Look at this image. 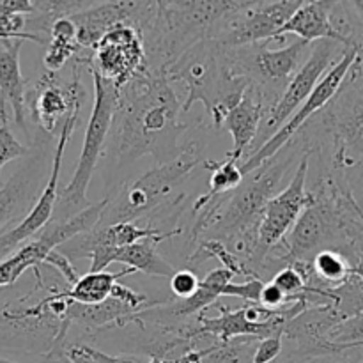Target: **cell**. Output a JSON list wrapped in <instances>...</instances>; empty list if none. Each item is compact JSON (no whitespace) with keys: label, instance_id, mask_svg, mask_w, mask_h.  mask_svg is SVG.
Instances as JSON below:
<instances>
[{"label":"cell","instance_id":"6da1fadb","mask_svg":"<svg viewBox=\"0 0 363 363\" xmlns=\"http://www.w3.org/2000/svg\"><path fill=\"white\" fill-rule=\"evenodd\" d=\"M181 113L183 103L170 87L165 71L145 67L119 89L105 147L110 169L116 172L145 155L155 156L158 165L176 160L184 149L179 138L186 131Z\"/></svg>","mask_w":363,"mask_h":363},{"label":"cell","instance_id":"7a4b0ae2","mask_svg":"<svg viewBox=\"0 0 363 363\" xmlns=\"http://www.w3.org/2000/svg\"><path fill=\"white\" fill-rule=\"evenodd\" d=\"M318 123L301 131L308 155L351 191L363 190V32L360 52L335 98L319 112Z\"/></svg>","mask_w":363,"mask_h":363},{"label":"cell","instance_id":"3957f363","mask_svg":"<svg viewBox=\"0 0 363 363\" xmlns=\"http://www.w3.org/2000/svg\"><path fill=\"white\" fill-rule=\"evenodd\" d=\"M305 155H308V147L303 137L298 133L275 156L248 172L243 183L227 195L225 204L202 240H218L225 243L248 268L257 248L259 227L266 204L282 191L280 186L291 167L294 163L300 165Z\"/></svg>","mask_w":363,"mask_h":363},{"label":"cell","instance_id":"277c9868","mask_svg":"<svg viewBox=\"0 0 363 363\" xmlns=\"http://www.w3.org/2000/svg\"><path fill=\"white\" fill-rule=\"evenodd\" d=\"M165 73L169 82H181L186 87L183 113L190 112L195 103H202L209 126L215 130H222L227 113L243 99L252 84L233 48L220 45L216 39L195 45Z\"/></svg>","mask_w":363,"mask_h":363},{"label":"cell","instance_id":"5b68a950","mask_svg":"<svg viewBox=\"0 0 363 363\" xmlns=\"http://www.w3.org/2000/svg\"><path fill=\"white\" fill-rule=\"evenodd\" d=\"M201 163H204L202 145L199 142H190L176 160L152 167L138 179L119 188L116 195L108 199V206L96 227L103 229L116 223L138 222L140 218L156 215L169 230V216L177 218L184 201V194L174 197V191L190 179L191 172Z\"/></svg>","mask_w":363,"mask_h":363},{"label":"cell","instance_id":"8992f818","mask_svg":"<svg viewBox=\"0 0 363 363\" xmlns=\"http://www.w3.org/2000/svg\"><path fill=\"white\" fill-rule=\"evenodd\" d=\"M233 7L234 2H155L151 18L140 30L147 69L167 71L184 52L213 39Z\"/></svg>","mask_w":363,"mask_h":363},{"label":"cell","instance_id":"52a82bcc","mask_svg":"<svg viewBox=\"0 0 363 363\" xmlns=\"http://www.w3.org/2000/svg\"><path fill=\"white\" fill-rule=\"evenodd\" d=\"M87 71L91 73L92 85H94V105H92L91 117L85 128L84 144H82V152L73 179L59 191L55 216H53L55 222L71 218L91 206L87 201L89 184H91L99 158L105 155L106 140H108L117 99H119V89L113 85V82L103 78L92 67H87Z\"/></svg>","mask_w":363,"mask_h":363},{"label":"cell","instance_id":"ba28073f","mask_svg":"<svg viewBox=\"0 0 363 363\" xmlns=\"http://www.w3.org/2000/svg\"><path fill=\"white\" fill-rule=\"evenodd\" d=\"M106 206H108V199H103L98 204H91L71 218L62 220V222L52 220L38 236L21 245L14 254L0 262V291L13 287L28 269L32 272L41 269V266L46 264L48 255L66 245L67 241L91 233L101 220Z\"/></svg>","mask_w":363,"mask_h":363},{"label":"cell","instance_id":"9c48e42d","mask_svg":"<svg viewBox=\"0 0 363 363\" xmlns=\"http://www.w3.org/2000/svg\"><path fill=\"white\" fill-rule=\"evenodd\" d=\"M346 50L350 48H346V46H342L337 41H330V39L315 41L314 45H312V52L311 57L307 59V62L303 64V67L298 71L296 77H294L293 80H291V84L287 85L286 92H284L282 98L279 99V103H277V105L266 113L264 119H262L257 137L252 142L245 160H248L252 155H255L269 138H273L279 133L280 128L294 116V112H296L308 98H311L315 85H318L319 82H321V78L325 77V71H330V67L335 66V64L342 59Z\"/></svg>","mask_w":363,"mask_h":363},{"label":"cell","instance_id":"30bf717a","mask_svg":"<svg viewBox=\"0 0 363 363\" xmlns=\"http://www.w3.org/2000/svg\"><path fill=\"white\" fill-rule=\"evenodd\" d=\"M308 170H311V156L305 155L294 170L289 184L266 204L261 227H259L257 248L248 264L254 279H261L262 273L266 272L269 254L291 233L303 209L311 202V195L307 190Z\"/></svg>","mask_w":363,"mask_h":363},{"label":"cell","instance_id":"8fae6325","mask_svg":"<svg viewBox=\"0 0 363 363\" xmlns=\"http://www.w3.org/2000/svg\"><path fill=\"white\" fill-rule=\"evenodd\" d=\"M233 52L252 84L262 91L269 112L282 98L291 80L307 62L312 45L303 39H296L286 48L269 50L266 43H259L243 48H233Z\"/></svg>","mask_w":363,"mask_h":363},{"label":"cell","instance_id":"7c38bea8","mask_svg":"<svg viewBox=\"0 0 363 363\" xmlns=\"http://www.w3.org/2000/svg\"><path fill=\"white\" fill-rule=\"evenodd\" d=\"M301 0L284 2H234L230 13L223 16L213 39L227 48L272 43L277 32L291 20Z\"/></svg>","mask_w":363,"mask_h":363},{"label":"cell","instance_id":"4fadbf2b","mask_svg":"<svg viewBox=\"0 0 363 363\" xmlns=\"http://www.w3.org/2000/svg\"><path fill=\"white\" fill-rule=\"evenodd\" d=\"M50 138L52 137L38 131L34 147H30L16 172L0 188V234L13 229L18 218L23 220L41 197L45 190L41 184L43 181L45 184L48 181V165L53 162V156L52 160L48 158Z\"/></svg>","mask_w":363,"mask_h":363},{"label":"cell","instance_id":"5bb4252c","mask_svg":"<svg viewBox=\"0 0 363 363\" xmlns=\"http://www.w3.org/2000/svg\"><path fill=\"white\" fill-rule=\"evenodd\" d=\"M74 59L85 69L92 67L103 78L113 82L117 89H123L147 67L142 34L128 23L116 25L89 53L80 52Z\"/></svg>","mask_w":363,"mask_h":363},{"label":"cell","instance_id":"9a60e30c","mask_svg":"<svg viewBox=\"0 0 363 363\" xmlns=\"http://www.w3.org/2000/svg\"><path fill=\"white\" fill-rule=\"evenodd\" d=\"M85 67L73 59V78L67 84L60 82L59 74L45 71L35 85L27 91V112L30 113L41 133L53 137L62 130L64 123L77 110H82L85 101V87L80 74Z\"/></svg>","mask_w":363,"mask_h":363},{"label":"cell","instance_id":"2e32d148","mask_svg":"<svg viewBox=\"0 0 363 363\" xmlns=\"http://www.w3.org/2000/svg\"><path fill=\"white\" fill-rule=\"evenodd\" d=\"M358 52H360V48L346 50L342 59H340L335 66L330 67V71H326L325 77L321 78V82H319V84L315 85L314 91H312L311 98H308L307 101H305L303 105L294 112V116L291 117L282 128H280L279 133H277L273 138H269V140L266 142V144L255 152V155H252L250 158L245 160L243 165H241V172H243V176H247L248 172H252V170L257 169L259 165H262L266 160L275 156L277 152L287 144V142H291L298 133H300L301 128L305 126V123L311 121V117H314L315 113L321 112V110L325 108L333 98H335L340 85H342V82L346 80L347 73H350L351 66H353L354 60H357Z\"/></svg>","mask_w":363,"mask_h":363},{"label":"cell","instance_id":"e0dca14e","mask_svg":"<svg viewBox=\"0 0 363 363\" xmlns=\"http://www.w3.org/2000/svg\"><path fill=\"white\" fill-rule=\"evenodd\" d=\"M344 321L333 303L311 305L284 326V337L296 344L300 357L315 360L328 354H342V347L332 342L333 328Z\"/></svg>","mask_w":363,"mask_h":363},{"label":"cell","instance_id":"ac0fdd59","mask_svg":"<svg viewBox=\"0 0 363 363\" xmlns=\"http://www.w3.org/2000/svg\"><path fill=\"white\" fill-rule=\"evenodd\" d=\"M179 233L163 234L160 238H147L130 247L110 248V247H96L92 248L89 259H91V268L89 273H101L112 262H121L126 268L135 269V273H144L149 277H163V279H172L177 269L170 262H167L158 254V245L169 238L177 236Z\"/></svg>","mask_w":363,"mask_h":363},{"label":"cell","instance_id":"d6986e66","mask_svg":"<svg viewBox=\"0 0 363 363\" xmlns=\"http://www.w3.org/2000/svg\"><path fill=\"white\" fill-rule=\"evenodd\" d=\"M0 48V123L7 124V106L13 119L27 133V80L21 74L20 52L23 39H6Z\"/></svg>","mask_w":363,"mask_h":363},{"label":"cell","instance_id":"ffe728a7","mask_svg":"<svg viewBox=\"0 0 363 363\" xmlns=\"http://www.w3.org/2000/svg\"><path fill=\"white\" fill-rule=\"evenodd\" d=\"M266 112H268V103H266L264 94L257 85L250 84L243 99L227 113L225 121H223L222 128L229 131L233 137V149L225 155L227 158L240 162L243 156H247L252 142L257 137Z\"/></svg>","mask_w":363,"mask_h":363},{"label":"cell","instance_id":"44dd1931","mask_svg":"<svg viewBox=\"0 0 363 363\" xmlns=\"http://www.w3.org/2000/svg\"><path fill=\"white\" fill-rule=\"evenodd\" d=\"M330 7H332V2H319V0L303 2L291 16V20L277 32L273 41H284L286 35L293 34L307 43L330 39V41H337L347 48L346 39L333 27L332 18H330Z\"/></svg>","mask_w":363,"mask_h":363},{"label":"cell","instance_id":"7402d4cb","mask_svg":"<svg viewBox=\"0 0 363 363\" xmlns=\"http://www.w3.org/2000/svg\"><path fill=\"white\" fill-rule=\"evenodd\" d=\"M133 273L135 269L131 268H124L117 273H87V275L80 277L78 282L69 289H62V296L82 305H99L112 296L117 280L133 275Z\"/></svg>","mask_w":363,"mask_h":363},{"label":"cell","instance_id":"603a6c76","mask_svg":"<svg viewBox=\"0 0 363 363\" xmlns=\"http://www.w3.org/2000/svg\"><path fill=\"white\" fill-rule=\"evenodd\" d=\"M259 342L252 337L215 342L211 347L199 350V363H252Z\"/></svg>","mask_w":363,"mask_h":363},{"label":"cell","instance_id":"cb8c5ba5","mask_svg":"<svg viewBox=\"0 0 363 363\" xmlns=\"http://www.w3.org/2000/svg\"><path fill=\"white\" fill-rule=\"evenodd\" d=\"M204 169L211 170V179H209V190L202 194L204 197H220V195H227L230 191L236 190L241 183H243L245 176L241 172V167L233 158L222 160V162H215V160H204Z\"/></svg>","mask_w":363,"mask_h":363},{"label":"cell","instance_id":"d4e9b609","mask_svg":"<svg viewBox=\"0 0 363 363\" xmlns=\"http://www.w3.org/2000/svg\"><path fill=\"white\" fill-rule=\"evenodd\" d=\"M330 339L333 344L342 347L344 353L363 347V312L337 325Z\"/></svg>","mask_w":363,"mask_h":363},{"label":"cell","instance_id":"484cf974","mask_svg":"<svg viewBox=\"0 0 363 363\" xmlns=\"http://www.w3.org/2000/svg\"><path fill=\"white\" fill-rule=\"evenodd\" d=\"M28 152H30V147L23 145L14 137L9 128V123L0 124V170H2L4 165L18 158H23Z\"/></svg>","mask_w":363,"mask_h":363},{"label":"cell","instance_id":"4316f807","mask_svg":"<svg viewBox=\"0 0 363 363\" xmlns=\"http://www.w3.org/2000/svg\"><path fill=\"white\" fill-rule=\"evenodd\" d=\"M199 287H201V279L194 269H177L176 275L170 279V291L179 300L191 298L197 293Z\"/></svg>","mask_w":363,"mask_h":363},{"label":"cell","instance_id":"83f0119b","mask_svg":"<svg viewBox=\"0 0 363 363\" xmlns=\"http://www.w3.org/2000/svg\"><path fill=\"white\" fill-rule=\"evenodd\" d=\"M264 280L261 279H252L247 280L243 284H233L230 282L229 286H225L223 289V296H230V298H240L243 300L245 303H257L261 300V293L262 287H264Z\"/></svg>","mask_w":363,"mask_h":363},{"label":"cell","instance_id":"f1b7e54d","mask_svg":"<svg viewBox=\"0 0 363 363\" xmlns=\"http://www.w3.org/2000/svg\"><path fill=\"white\" fill-rule=\"evenodd\" d=\"M46 264L52 266V268L55 269L60 277H62L64 282H66V286H69V287L74 286V284L78 282V279H80L77 273V269H74L73 262H71V259L66 257L62 252H59V248H57V250H53L52 254L48 255V259H46Z\"/></svg>","mask_w":363,"mask_h":363},{"label":"cell","instance_id":"f546056e","mask_svg":"<svg viewBox=\"0 0 363 363\" xmlns=\"http://www.w3.org/2000/svg\"><path fill=\"white\" fill-rule=\"evenodd\" d=\"M284 337H269L259 342L252 363H273L284 350Z\"/></svg>","mask_w":363,"mask_h":363},{"label":"cell","instance_id":"4dcf8cb0","mask_svg":"<svg viewBox=\"0 0 363 363\" xmlns=\"http://www.w3.org/2000/svg\"><path fill=\"white\" fill-rule=\"evenodd\" d=\"M89 353H91L96 363H145L138 357H112V354L103 353V351L96 350L92 346H89Z\"/></svg>","mask_w":363,"mask_h":363},{"label":"cell","instance_id":"1f68e13d","mask_svg":"<svg viewBox=\"0 0 363 363\" xmlns=\"http://www.w3.org/2000/svg\"><path fill=\"white\" fill-rule=\"evenodd\" d=\"M353 273H354V275H357V277H360V279L363 280V257L360 259V261L357 262V264H354Z\"/></svg>","mask_w":363,"mask_h":363},{"label":"cell","instance_id":"d6a6232c","mask_svg":"<svg viewBox=\"0 0 363 363\" xmlns=\"http://www.w3.org/2000/svg\"><path fill=\"white\" fill-rule=\"evenodd\" d=\"M0 363H18V362H13V360H7V358H0Z\"/></svg>","mask_w":363,"mask_h":363},{"label":"cell","instance_id":"836d02e7","mask_svg":"<svg viewBox=\"0 0 363 363\" xmlns=\"http://www.w3.org/2000/svg\"><path fill=\"white\" fill-rule=\"evenodd\" d=\"M351 363H363V360L362 362H351Z\"/></svg>","mask_w":363,"mask_h":363},{"label":"cell","instance_id":"e575fe53","mask_svg":"<svg viewBox=\"0 0 363 363\" xmlns=\"http://www.w3.org/2000/svg\"><path fill=\"white\" fill-rule=\"evenodd\" d=\"M314 362H315V360H311V362H307V363H314Z\"/></svg>","mask_w":363,"mask_h":363},{"label":"cell","instance_id":"d590c367","mask_svg":"<svg viewBox=\"0 0 363 363\" xmlns=\"http://www.w3.org/2000/svg\"><path fill=\"white\" fill-rule=\"evenodd\" d=\"M0 39H2V41H4V38H2V35H0Z\"/></svg>","mask_w":363,"mask_h":363}]
</instances>
